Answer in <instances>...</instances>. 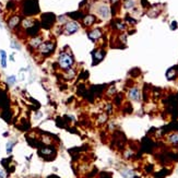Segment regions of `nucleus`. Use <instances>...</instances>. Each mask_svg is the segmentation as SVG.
Returning <instances> with one entry per match:
<instances>
[{
	"label": "nucleus",
	"mask_w": 178,
	"mask_h": 178,
	"mask_svg": "<svg viewBox=\"0 0 178 178\" xmlns=\"http://www.w3.org/2000/svg\"><path fill=\"white\" fill-rule=\"evenodd\" d=\"M0 54H1V65L3 68H6L7 67V55L5 51H0Z\"/></svg>",
	"instance_id": "15"
},
{
	"label": "nucleus",
	"mask_w": 178,
	"mask_h": 178,
	"mask_svg": "<svg viewBox=\"0 0 178 178\" xmlns=\"http://www.w3.org/2000/svg\"><path fill=\"white\" fill-rule=\"evenodd\" d=\"M134 6H136V1L134 0H126L125 1V8L127 10L134 9Z\"/></svg>",
	"instance_id": "14"
},
{
	"label": "nucleus",
	"mask_w": 178,
	"mask_h": 178,
	"mask_svg": "<svg viewBox=\"0 0 178 178\" xmlns=\"http://www.w3.org/2000/svg\"><path fill=\"white\" fill-rule=\"evenodd\" d=\"M128 95H129L130 99H132L134 102H139L140 98H141V93H140V91H139L138 88H132V89H130L129 92H128Z\"/></svg>",
	"instance_id": "5"
},
{
	"label": "nucleus",
	"mask_w": 178,
	"mask_h": 178,
	"mask_svg": "<svg viewBox=\"0 0 178 178\" xmlns=\"http://www.w3.org/2000/svg\"><path fill=\"white\" fill-rule=\"evenodd\" d=\"M96 11H97V14L102 19H108L111 17V9L107 5H99Z\"/></svg>",
	"instance_id": "3"
},
{
	"label": "nucleus",
	"mask_w": 178,
	"mask_h": 178,
	"mask_svg": "<svg viewBox=\"0 0 178 178\" xmlns=\"http://www.w3.org/2000/svg\"><path fill=\"white\" fill-rule=\"evenodd\" d=\"M79 29H80V25L78 24V22L71 21V22L66 23L65 29H63V32H65L66 34H68V35H70V34H73V33H76V32L79 31Z\"/></svg>",
	"instance_id": "2"
},
{
	"label": "nucleus",
	"mask_w": 178,
	"mask_h": 178,
	"mask_svg": "<svg viewBox=\"0 0 178 178\" xmlns=\"http://www.w3.org/2000/svg\"><path fill=\"white\" fill-rule=\"evenodd\" d=\"M22 25L24 29H30V27L34 26L35 25V22L33 21V20H31V19H25V20H23L22 21Z\"/></svg>",
	"instance_id": "12"
},
{
	"label": "nucleus",
	"mask_w": 178,
	"mask_h": 178,
	"mask_svg": "<svg viewBox=\"0 0 178 178\" xmlns=\"http://www.w3.org/2000/svg\"><path fill=\"white\" fill-rule=\"evenodd\" d=\"M73 58L72 56L68 55L67 53H61L60 56H59V65L60 67L65 69V70H69L72 68V65H73Z\"/></svg>",
	"instance_id": "1"
},
{
	"label": "nucleus",
	"mask_w": 178,
	"mask_h": 178,
	"mask_svg": "<svg viewBox=\"0 0 178 178\" xmlns=\"http://www.w3.org/2000/svg\"><path fill=\"white\" fill-rule=\"evenodd\" d=\"M167 141L173 145H178V132H173L167 137Z\"/></svg>",
	"instance_id": "9"
},
{
	"label": "nucleus",
	"mask_w": 178,
	"mask_h": 178,
	"mask_svg": "<svg viewBox=\"0 0 178 178\" xmlns=\"http://www.w3.org/2000/svg\"><path fill=\"white\" fill-rule=\"evenodd\" d=\"M102 34L103 33L99 29H94V30L89 32V37H90V40H92L93 42H95V40H99V38L102 37Z\"/></svg>",
	"instance_id": "6"
},
{
	"label": "nucleus",
	"mask_w": 178,
	"mask_h": 178,
	"mask_svg": "<svg viewBox=\"0 0 178 178\" xmlns=\"http://www.w3.org/2000/svg\"><path fill=\"white\" fill-rule=\"evenodd\" d=\"M92 55H93V59L95 60L93 63V65H96V63H98L101 60H103V58L105 56V51L102 50V49H97V50H95Z\"/></svg>",
	"instance_id": "7"
},
{
	"label": "nucleus",
	"mask_w": 178,
	"mask_h": 178,
	"mask_svg": "<svg viewBox=\"0 0 178 178\" xmlns=\"http://www.w3.org/2000/svg\"><path fill=\"white\" fill-rule=\"evenodd\" d=\"M70 17H73V18H76V19L84 18V15L81 13V12H76V13H71V14H70Z\"/></svg>",
	"instance_id": "17"
},
{
	"label": "nucleus",
	"mask_w": 178,
	"mask_h": 178,
	"mask_svg": "<svg viewBox=\"0 0 178 178\" xmlns=\"http://www.w3.org/2000/svg\"><path fill=\"white\" fill-rule=\"evenodd\" d=\"M178 76V72H177V68H170L167 73H166V78L168 80H175V78Z\"/></svg>",
	"instance_id": "10"
},
{
	"label": "nucleus",
	"mask_w": 178,
	"mask_h": 178,
	"mask_svg": "<svg viewBox=\"0 0 178 178\" xmlns=\"http://www.w3.org/2000/svg\"><path fill=\"white\" fill-rule=\"evenodd\" d=\"M106 111H107V113H108V114L113 111V106H111V104H108V105H107V107H106Z\"/></svg>",
	"instance_id": "18"
},
{
	"label": "nucleus",
	"mask_w": 178,
	"mask_h": 178,
	"mask_svg": "<svg viewBox=\"0 0 178 178\" xmlns=\"http://www.w3.org/2000/svg\"><path fill=\"white\" fill-rule=\"evenodd\" d=\"M19 23H20V18L19 17H12V18L9 20V26L11 27V29H14V27L18 25Z\"/></svg>",
	"instance_id": "13"
},
{
	"label": "nucleus",
	"mask_w": 178,
	"mask_h": 178,
	"mask_svg": "<svg viewBox=\"0 0 178 178\" xmlns=\"http://www.w3.org/2000/svg\"><path fill=\"white\" fill-rule=\"evenodd\" d=\"M96 21V18L93 14H88L83 18V25L84 26H92Z\"/></svg>",
	"instance_id": "8"
},
{
	"label": "nucleus",
	"mask_w": 178,
	"mask_h": 178,
	"mask_svg": "<svg viewBox=\"0 0 178 178\" xmlns=\"http://www.w3.org/2000/svg\"><path fill=\"white\" fill-rule=\"evenodd\" d=\"M111 3H116V2H118V0H109Z\"/></svg>",
	"instance_id": "19"
},
{
	"label": "nucleus",
	"mask_w": 178,
	"mask_h": 178,
	"mask_svg": "<svg viewBox=\"0 0 178 178\" xmlns=\"http://www.w3.org/2000/svg\"><path fill=\"white\" fill-rule=\"evenodd\" d=\"M54 48H55V45L53 43H50V42H47V43H43V44L40 45L38 49H40V53L43 54V55H49V54H51L54 51Z\"/></svg>",
	"instance_id": "4"
},
{
	"label": "nucleus",
	"mask_w": 178,
	"mask_h": 178,
	"mask_svg": "<svg viewBox=\"0 0 178 178\" xmlns=\"http://www.w3.org/2000/svg\"><path fill=\"white\" fill-rule=\"evenodd\" d=\"M42 37L40 36H37V37H34V38H32L31 42H30V45H31L32 47H34V48H38L40 45H42Z\"/></svg>",
	"instance_id": "11"
},
{
	"label": "nucleus",
	"mask_w": 178,
	"mask_h": 178,
	"mask_svg": "<svg viewBox=\"0 0 178 178\" xmlns=\"http://www.w3.org/2000/svg\"><path fill=\"white\" fill-rule=\"evenodd\" d=\"M115 26L117 30H120V31H124L126 29V24L124 22H121V21H117L115 23Z\"/></svg>",
	"instance_id": "16"
}]
</instances>
